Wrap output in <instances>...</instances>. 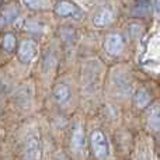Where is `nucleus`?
Wrapping results in <instances>:
<instances>
[{
  "label": "nucleus",
  "instance_id": "obj_8",
  "mask_svg": "<svg viewBox=\"0 0 160 160\" xmlns=\"http://www.w3.org/2000/svg\"><path fill=\"white\" fill-rule=\"evenodd\" d=\"M70 96H72V91H70V87L65 83H59L53 87L52 90V97L58 104H65L70 100Z\"/></svg>",
  "mask_w": 160,
  "mask_h": 160
},
{
  "label": "nucleus",
  "instance_id": "obj_10",
  "mask_svg": "<svg viewBox=\"0 0 160 160\" xmlns=\"http://www.w3.org/2000/svg\"><path fill=\"white\" fill-rule=\"evenodd\" d=\"M150 101H152V96L146 87H139L133 94V104L138 108H146Z\"/></svg>",
  "mask_w": 160,
  "mask_h": 160
},
{
  "label": "nucleus",
  "instance_id": "obj_16",
  "mask_svg": "<svg viewBox=\"0 0 160 160\" xmlns=\"http://www.w3.org/2000/svg\"><path fill=\"white\" fill-rule=\"evenodd\" d=\"M158 149H159V153H160V139H159V142H158Z\"/></svg>",
  "mask_w": 160,
  "mask_h": 160
},
{
  "label": "nucleus",
  "instance_id": "obj_3",
  "mask_svg": "<svg viewBox=\"0 0 160 160\" xmlns=\"http://www.w3.org/2000/svg\"><path fill=\"white\" fill-rule=\"evenodd\" d=\"M53 13L59 17H79L80 8L70 0H59L53 6Z\"/></svg>",
  "mask_w": 160,
  "mask_h": 160
},
{
  "label": "nucleus",
  "instance_id": "obj_9",
  "mask_svg": "<svg viewBox=\"0 0 160 160\" xmlns=\"http://www.w3.org/2000/svg\"><path fill=\"white\" fill-rule=\"evenodd\" d=\"M70 145L75 152H80L86 145V136H84V129L82 125H75L72 131V139H70Z\"/></svg>",
  "mask_w": 160,
  "mask_h": 160
},
{
  "label": "nucleus",
  "instance_id": "obj_14",
  "mask_svg": "<svg viewBox=\"0 0 160 160\" xmlns=\"http://www.w3.org/2000/svg\"><path fill=\"white\" fill-rule=\"evenodd\" d=\"M53 160H69V158H68L66 155H65V153H56V156H55V159Z\"/></svg>",
  "mask_w": 160,
  "mask_h": 160
},
{
  "label": "nucleus",
  "instance_id": "obj_5",
  "mask_svg": "<svg viewBox=\"0 0 160 160\" xmlns=\"http://www.w3.org/2000/svg\"><path fill=\"white\" fill-rule=\"evenodd\" d=\"M41 155V142L38 136L30 135L24 145V158L25 160H38Z\"/></svg>",
  "mask_w": 160,
  "mask_h": 160
},
{
  "label": "nucleus",
  "instance_id": "obj_12",
  "mask_svg": "<svg viewBox=\"0 0 160 160\" xmlns=\"http://www.w3.org/2000/svg\"><path fill=\"white\" fill-rule=\"evenodd\" d=\"M2 48L4 52L11 53L17 48V37L13 32H6L2 38Z\"/></svg>",
  "mask_w": 160,
  "mask_h": 160
},
{
  "label": "nucleus",
  "instance_id": "obj_11",
  "mask_svg": "<svg viewBox=\"0 0 160 160\" xmlns=\"http://www.w3.org/2000/svg\"><path fill=\"white\" fill-rule=\"evenodd\" d=\"M148 128L152 131H160V105H155L148 111L146 115Z\"/></svg>",
  "mask_w": 160,
  "mask_h": 160
},
{
  "label": "nucleus",
  "instance_id": "obj_2",
  "mask_svg": "<svg viewBox=\"0 0 160 160\" xmlns=\"http://www.w3.org/2000/svg\"><path fill=\"white\" fill-rule=\"evenodd\" d=\"M38 52V44L34 39H24L17 47V56L21 63H28L35 58Z\"/></svg>",
  "mask_w": 160,
  "mask_h": 160
},
{
  "label": "nucleus",
  "instance_id": "obj_15",
  "mask_svg": "<svg viewBox=\"0 0 160 160\" xmlns=\"http://www.w3.org/2000/svg\"><path fill=\"white\" fill-rule=\"evenodd\" d=\"M156 11H158V13H160V0H156Z\"/></svg>",
  "mask_w": 160,
  "mask_h": 160
},
{
  "label": "nucleus",
  "instance_id": "obj_13",
  "mask_svg": "<svg viewBox=\"0 0 160 160\" xmlns=\"http://www.w3.org/2000/svg\"><path fill=\"white\" fill-rule=\"evenodd\" d=\"M22 3H24L30 10H42V8H45L44 0H22Z\"/></svg>",
  "mask_w": 160,
  "mask_h": 160
},
{
  "label": "nucleus",
  "instance_id": "obj_7",
  "mask_svg": "<svg viewBox=\"0 0 160 160\" xmlns=\"http://www.w3.org/2000/svg\"><path fill=\"white\" fill-rule=\"evenodd\" d=\"M114 21V13L111 8L108 7H101L96 11L93 17V24L96 25L97 28H104L107 27L108 24Z\"/></svg>",
  "mask_w": 160,
  "mask_h": 160
},
{
  "label": "nucleus",
  "instance_id": "obj_4",
  "mask_svg": "<svg viewBox=\"0 0 160 160\" xmlns=\"http://www.w3.org/2000/svg\"><path fill=\"white\" fill-rule=\"evenodd\" d=\"M104 48L110 55H119L124 49V38L118 32H111L104 41Z\"/></svg>",
  "mask_w": 160,
  "mask_h": 160
},
{
  "label": "nucleus",
  "instance_id": "obj_1",
  "mask_svg": "<svg viewBox=\"0 0 160 160\" xmlns=\"http://www.w3.org/2000/svg\"><path fill=\"white\" fill-rule=\"evenodd\" d=\"M90 149L97 160H105L110 153L108 142L101 129H94L90 133Z\"/></svg>",
  "mask_w": 160,
  "mask_h": 160
},
{
  "label": "nucleus",
  "instance_id": "obj_6",
  "mask_svg": "<svg viewBox=\"0 0 160 160\" xmlns=\"http://www.w3.org/2000/svg\"><path fill=\"white\" fill-rule=\"evenodd\" d=\"M20 8L16 3H8L0 10V27H6L18 17Z\"/></svg>",
  "mask_w": 160,
  "mask_h": 160
}]
</instances>
